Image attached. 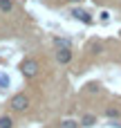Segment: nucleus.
I'll return each mask as SVG.
<instances>
[{
	"instance_id": "obj_12",
	"label": "nucleus",
	"mask_w": 121,
	"mask_h": 128,
	"mask_svg": "<svg viewBox=\"0 0 121 128\" xmlns=\"http://www.w3.org/2000/svg\"><path fill=\"white\" fill-rule=\"evenodd\" d=\"M90 50H92V54H99V52H101V45H92Z\"/></svg>"
},
{
	"instance_id": "obj_11",
	"label": "nucleus",
	"mask_w": 121,
	"mask_h": 128,
	"mask_svg": "<svg viewBox=\"0 0 121 128\" xmlns=\"http://www.w3.org/2000/svg\"><path fill=\"white\" fill-rule=\"evenodd\" d=\"M85 90H88V92H99L101 88H99V83H94V81H92V83H88V86H85Z\"/></svg>"
},
{
	"instance_id": "obj_10",
	"label": "nucleus",
	"mask_w": 121,
	"mask_h": 128,
	"mask_svg": "<svg viewBox=\"0 0 121 128\" xmlns=\"http://www.w3.org/2000/svg\"><path fill=\"white\" fill-rule=\"evenodd\" d=\"M106 115H108L110 119H119V117H121V110H119V108H108Z\"/></svg>"
},
{
	"instance_id": "obj_9",
	"label": "nucleus",
	"mask_w": 121,
	"mask_h": 128,
	"mask_svg": "<svg viewBox=\"0 0 121 128\" xmlns=\"http://www.w3.org/2000/svg\"><path fill=\"white\" fill-rule=\"evenodd\" d=\"M9 83H11V81H9V76H7L4 72H0V90H7V88H9Z\"/></svg>"
},
{
	"instance_id": "obj_4",
	"label": "nucleus",
	"mask_w": 121,
	"mask_h": 128,
	"mask_svg": "<svg viewBox=\"0 0 121 128\" xmlns=\"http://www.w3.org/2000/svg\"><path fill=\"white\" fill-rule=\"evenodd\" d=\"M56 61L61 65H67L72 61V47H56Z\"/></svg>"
},
{
	"instance_id": "obj_3",
	"label": "nucleus",
	"mask_w": 121,
	"mask_h": 128,
	"mask_svg": "<svg viewBox=\"0 0 121 128\" xmlns=\"http://www.w3.org/2000/svg\"><path fill=\"white\" fill-rule=\"evenodd\" d=\"M70 16H72L74 20H81V22H85V25H92V22H94L92 14H88L85 9H79V7H76V9H72V14H70Z\"/></svg>"
},
{
	"instance_id": "obj_7",
	"label": "nucleus",
	"mask_w": 121,
	"mask_h": 128,
	"mask_svg": "<svg viewBox=\"0 0 121 128\" xmlns=\"http://www.w3.org/2000/svg\"><path fill=\"white\" fill-rule=\"evenodd\" d=\"M0 128H13V119L9 115H2L0 117Z\"/></svg>"
},
{
	"instance_id": "obj_2",
	"label": "nucleus",
	"mask_w": 121,
	"mask_h": 128,
	"mask_svg": "<svg viewBox=\"0 0 121 128\" xmlns=\"http://www.w3.org/2000/svg\"><path fill=\"white\" fill-rule=\"evenodd\" d=\"M38 72H40V65H38L36 58H25V61L20 63V74H22L25 79H34Z\"/></svg>"
},
{
	"instance_id": "obj_13",
	"label": "nucleus",
	"mask_w": 121,
	"mask_h": 128,
	"mask_svg": "<svg viewBox=\"0 0 121 128\" xmlns=\"http://www.w3.org/2000/svg\"><path fill=\"white\" fill-rule=\"evenodd\" d=\"M67 2H72V4H76V2H81V0H67Z\"/></svg>"
},
{
	"instance_id": "obj_1",
	"label": "nucleus",
	"mask_w": 121,
	"mask_h": 128,
	"mask_svg": "<svg viewBox=\"0 0 121 128\" xmlns=\"http://www.w3.org/2000/svg\"><path fill=\"white\" fill-rule=\"evenodd\" d=\"M27 108H29V97L25 92H18L9 99V110L11 112H25Z\"/></svg>"
},
{
	"instance_id": "obj_5",
	"label": "nucleus",
	"mask_w": 121,
	"mask_h": 128,
	"mask_svg": "<svg viewBox=\"0 0 121 128\" xmlns=\"http://www.w3.org/2000/svg\"><path fill=\"white\" fill-rule=\"evenodd\" d=\"M94 124H97V115L88 112V115H83V117H81V126H83V128H92Z\"/></svg>"
},
{
	"instance_id": "obj_6",
	"label": "nucleus",
	"mask_w": 121,
	"mask_h": 128,
	"mask_svg": "<svg viewBox=\"0 0 121 128\" xmlns=\"http://www.w3.org/2000/svg\"><path fill=\"white\" fill-rule=\"evenodd\" d=\"M0 11H2V14L13 11V0H0Z\"/></svg>"
},
{
	"instance_id": "obj_8",
	"label": "nucleus",
	"mask_w": 121,
	"mask_h": 128,
	"mask_svg": "<svg viewBox=\"0 0 121 128\" xmlns=\"http://www.w3.org/2000/svg\"><path fill=\"white\" fill-rule=\"evenodd\" d=\"M81 126V122H74V119H65V122H61V126L58 128H79Z\"/></svg>"
}]
</instances>
